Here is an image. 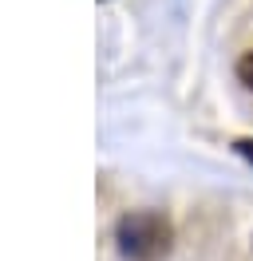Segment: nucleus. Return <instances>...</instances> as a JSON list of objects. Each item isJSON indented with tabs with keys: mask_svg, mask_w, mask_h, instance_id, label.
Returning a JSON list of instances; mask_svg holds the SVG:
<instances>
[{
	"mask_svg": "<svg viewBox=\"0 0 253 261\" xmlns=\"http://www.w3.org/2000/svg\"><path fill=\"white\" fill-rule=\"evenodd\" d=\"M237 150H241L245 159H253V143H237Z\"/></svg>",
	"mask_w": 253,
	"mask_h": 261,
	"instance_id": "f03ea898",
	"label": "nucleus"
},
{
	"mask_svg": "<svg viewBox=\"0 0 253 261\" xmlns=\"http://www.w3.org/2000/svg\"><path fill=\"white\" fill-rule=\"evenodd\" d=\"M115 242L131 261H155L170 249V222L158 210H131L115 226Z\"/></svg>",
	"mask_w": 253,
	"mask_h": 261,
	"instance_id": "f257e3e1",
	"label": "nucleus"
}]
</instances>
